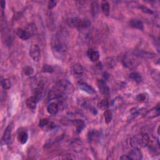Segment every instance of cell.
I'll list each match as a JSON object with an SVG mask.
<instances>
[{
	"label": "cell",
	"mask_w": 160,
	"mask_h": 160,
	"mask_svg": "<svg viewBox=\"0 0 160 160\" xmlns=\"http://www.w3.org/2000/svg\"><path fill=\"white\" fill-rule=\"evenodd\" d=\"M12 128H13V125L12 124L9 125L7 128L5 129L4 133H3V136L2 138V139L3 141V142L6 144L8 145L11 139V132H12Z\"/></svg>",
	"instance_id": "8992f818"
},
{
	"label": "cell",
	"mask_w": 160,
	"mask_h": 160,
	"mask_svg": "<svg viewBox=\"0 0 160 160\" xmlns=\"http://www.w3.org/2000/svg\"><path fill=\"white\" fill-rule=\"evenodd\" d=\"M128 155L131 159L139 160L143 158V153L139 148H134L131 151H130L128 153Z\"/></svg>",
	"instance_id": "ba28073f"
},
{
	"label": "cell",
	"mask_w": 160,
	"mask_h": 160,
	"mask_svg": "<svg viewBox=\"0 0 160 160\" xmlns=\"http://www.w3.org/2000/svg\"><path fill=\"white\" fill-rule=\"evenodd\" d=\"M103 77L105 78L104 80H108L109 78V77H110V74H108L107 72H104L103 73Z\"/></svg>",
	"instance_id": "d590c367"
},
{
	"label": "cell",
	"mask_w": 160,
	"mask_h": 160,
	"mask_svg": "<svg viewBox=\"0 0 160 160\" xmlns=\"http://www.w3.org/2000/svg\"><path fill=\"white\" fill-rule=\"evenodd\" d=\"M18 140L22 145L26 144L28 139V134L26 131H21L18 134Z\"/></svg>",
	"instance_id": "5bb4252c"
},
{
	"label": "cell",
	"mask_w": 160,
	"mask_h": 160,
	"mask_svg": "<svg viewBox=\"0 0 160 160\" xmlns=\"http://www.w3.org/2000/svg\"><path fill=\"white\" fill-rule=\"evenodd\" d=\"M121 159H124V160H130L131 158L128 155H123L122 156L120 157Z\"/></svg>",
	"instance_id": "e575fe53"
},
{
	"label": "cell",
	"mask_w": 160,
	"mask_h": 160,
	"mask_svg": "<svg viewBox=\"0 0 160 160\" xmlns=\"http://www.w3.org/2000/svg\"><path fill=\"white\" fill-rule=\"evenodd\" d=\"M29 56L35 61L38 62L41 58V50L38 44H32L29 48Z\"/></svg>",
	"instance_id": "5b68a950"
},
{
	"label": "cell",
	"mask_w": 160,
	"mask_h": 160,
	"mask_svg": "<svg viewBox=\"0 0 160 160\" xmlns=\"http://www.w3.org/2000/svg\"><path fill=\"white\" fill-rule=\"evenodd\" d=\"M123 63L125 66L128 68H136L140 63L139 56L132 53H127L123 58Z\"/></svg>",
	"instance_id": "277c9868"
},
{
	"label": "cell",
	"mask_w": 160,
	"mask_h": 160,
	"mask_svg": "<svg viewBox=\"0 0 160 160\" xmlns=\"http://www.w3.org/2000/svg\"><path fill=\"white\" fill-rule=\"evenodd\" d=\"M139 8L142 10L143 13H146V14H150V15H152L153 14V11L150 9L149 8L147 7V6H144V5H140L139 6Z\"/></svg>",
	"instance_id": "f1b7e54d"
},
{
	"label": "cell",
	"mask_w": 160,
	"mask_h": 160,
	"mask_svg": "<svg viewBox=\"0 0 160 160\" xmlns=\"http://www.w3.org/2000/svg\"><path fill=\"white\" fill-rule=\"evenodd\" d=\"M78 86L81 90L85 91L88 94H94L96 93V91L94 89V88L92 86H91L90 85H89L88 84H87L86 83L79 82L78 84Z\"/></svg>",
	"instance_id": "52a82bcc"
},
{
	"label": "cell",
	"mask_w": 160,
	"mask_h": 160,
	"mask_svg": "<svg viewBox=\"0 0 160 160\" xmlns=\"http://www.w3.org/2000/svg\"><path fill=\"white\" fill-rule=\"evenodd\" d=\"M99 4L96 2V1H94L91 3V15L93 17H96L99 13Z\"/></svg>",
	"instance_id": "44dd1931"
},
{
	"label": "cell",
	"mask_w": 160,
	"mask_h": 160,
	"mask_svg": "<svg viewBox=\"0 0 160 160\" xmlns=\"http://www.w3.org/2000/svg\"><path fill=\"white\" fill-rule=\"evenodd\" d=\"M99 135L98 132L97 131L93 130L89 131L88 134V138L89 142H92V141L94 140L95 139H97L98 136Z\"/></svg>",
	"instance_id": "d4e9b609"
},
{
	"label": "cell",
	"mask_w": 160,
	"mask_h": 160,
	"mask_svg": "<svg viewBox=\"0 0 160 160\" xmlns=\"http://www.w3.org/2000/svg\"><path fill=\"white\" fill-rule=\"evenodd\" d=\"M67 24L69 27L73 28L84 29L90 27L91 22L88 18L82 19L78 17H74L69 18L67 20Z\"/></svg>",
	"instance_id": "6da1fadb"
},
{
	"label": "cell",
	"mask_w": 160,
	"mask_h": 160,
	"mask_svg": "<svg viewBox=\"0 0 160 160\" xmlns=\"http://www.w3.org/2000/svg\"><path fill=\"white\" fill-rule=\"evenodd\" d=\"M43 90L42 88L39 86L38 88H36L33 91V97L35 98V99L36 100L37 102H39L42 97H43Z\"/></svg>",
	"instance_id": "ffe728a7"
},
{
	"label": "cell",
	"mask_w": 160,
	"mask_h": 160,
	"mask_svg": "<svg viewBox=\"0 0 160 160\" xmlns=\"http://www.w3.org/2000/svg\"><path fill=\"white\" fill-rule=\"evenodd\" d=\"M42 72L43 73H52L54 72V69L52 66L47 65V64H44L42 68Z\"/></svg>",
	"instance_id": "83f0119b"
},
{
	"label": "cell",
	"mask_w": 160,
	"mask_h": 160,
	"mask_svg": "<svg viewBox=\"0 0 160 160\" xmlns=\"http://www.w3.org/2000/svg\"><path fill=\"white\" fill-rule=\"evenodd\" d=\"M87 56L92 62H97L100 59V53L98 51L89 48L87 51Z\"/></svg>",
	"instance_id": "30bf717a"
},
{
	"label": "cell",
	"mask_w": 160,
	"mask_h": 160,
	"mask_svg": "<svg viewBox=\"0 0 160 160\" xmlns=\"http://www.w3.org/2000/svg\"><path fill=\"white\" fill-rule=\"evenodd\" d=\"M101 8L103 14L105 16H108L110 13V6L109 2L108 1H106V0L102 1L101 3Z\"/></svg>",
	"instance_id": "2e32d148"
},
{
	"label": "cell",
	"mask_w": 160,
	"mask_h": 160,
	"mask_svg": "<svg viewBox=\"0 0 160 160\" xmlns=\"http://www.w3.org/2000/svg\"><path fill=\"white\" fill-rule=\"evenodd\" d=\"M130 78L136 81L137 83H139L143 81L142 76H141L140 74H139L137 72H133L130 74Z\"/></svg>",
	"instance_id": "cb8c5ba5"
},
{
	"label": "cell",
	"mask_w": 160,
	"mask_h": 160,
	"mask_svg": "<svg viewBox=\"0 0 160 160\" xmlns=\"http://www.w3.org/2000/svg\"><path fill=\"white\" fill-rule=\"evenodd\" d=\"M108 106H109V101L107 99H103V100H101L98 104L99 108H102V109L106 108L108 107Z\"/></svg>",
	"instance_id": "4dcf8cb0"
},
{
	"label": "cell",
	"mask_w": 160,
	"mask_h": 160,
	"mask_svg": "<svg viewBox=\"0 0 160 160\" xmlns=\"http://www.w3.org/2000/svg\"><path fill=\"white\" fill-rule=\"evenodd\" d=\"M6 6V2L5 1H3V0H2V1H1V8L2 9H4V7Z\"/></svg>",
	"instance_id": "8d00e7d4"
},
{
	"label": "cell",
	"mask_w": 160,
	"mask_h": 160,
	"mask_svg": "<svg viewBox=\"0 0 160 160\" xmlns=\"http://www.w3.org/2000/svg\"><path fill=\"white\" fill-rule=\"evenodd\" d=\"M1 86L4 89H9L11 87V83L8 79H3L1 80Z\"/></svg>",
	"instance_id": "4316f807"
},
{
	"label": "cell",
	"mask_w": 160,
	"mask_h": 160,
	"mask_svg": "<svg viewBox=\"0 0 160 160\" xmlns=\"http://www.w3.org/2000/svg\"><path fill=\"white\" fill-rule=\"evenodd\" d=\"M37 103L38 102L36 101V100L35 99L33 96L28 98L26 100V104L27 107L29 109V110H35L36 108Z\"/></svg>",
	"instance_id": "e0dca14e"
},
{
	"label": "cell",
	"mask_w": 160,
	"mask_h": 160,
	"mask_svg": "<svg viewBox=\"0 0 160 160\" xmlns=\"http://www.w3.org/2000/svg\"><path fill=\"white\" fill-rule=\"evenodd\" d=\"M97 85L100 91L104 95H108L110 93V89L107 86L106 83L104 80H98L97 81Z\"/></svg>",
	"instance_id": "9c48e42d"
},
{
	"label": "cell",
	"mask_w": 160,
	"mask_h": 160,
	"mask_svg": "<svg viewBox=\"0 0 160 160\" xmlns=\"http://www.w3.org/2000/svg\"><path fill=\"white\" fill-rule=\"evenodd\" d=\"M73 72L74 74L80 75L84 72V68L80 64H76L73 67Z\"/></svg>",
	"instance_id": "7402d4cb"
},
{
	"label": "cell",
	"mask_w": 160,
	"mask_h": 160,
	"mask_svg": "<svg viewBox=\"0 0 160 160\" xmlns=\"http://www.w3.org/2000/svg\"><path fill=\"white\" fill-rule=\"evenodd\" d=\"M49 121L47 118H42L39 121V126L41 128H45L46 126L49 123Z\"/></svg>",
	"instance_id": "f546056e"
},
{
	"label": "cell",
	"mask_w": 160,
	"mask_h": 160,
	"mask_svg": "<svg viewBox=\"0 0 160 160\" xmlns=\"http://www.w3.org/2000/svg\"><path fill=\"white\" fill-rule=\"evenodd\" d=\"M16 35L20 39L23 40H27L29 38L27 31H25L24 29H22L21 28H18L16 29Z\"/></svg>",
	"instance_id": "d6986e66"
},
{
	"label": "cell",
	"mask_w": 160,
	"mask_h": 160,
	"mask_svg": "<svg viewBox=\"0 0 160 160\" xmlns=\"http://www.w3.org/2000/svg\"><path fill=\"white\" fill-rule=\"evenodd\" d=\"M159 106L158 105L156 107L153 108L152 110L149 111L146 113V116L148 118H153L156 116H158L159 115Z\"/></svg>",
	"instance_id": "ac0fdd59"
},
{
	"label": "cell",
	"mask_w": 160,
	"mask_h": 160,
	"mask_svg": "<svg viewBox=\"0 0 160 160\" xmlns=\"http://www.w3.org/2000/svg\"><path fill=\"white\" fill-rule=\"evenodd\" d=\"M150 143V138L146 133L140 134V135L134 136L130 139L131 146L133 148H139L140 147L148 146Z\"/></svg>",
	"instance_id": "7a4b0ae2"
},
{
	"label": "cell",
	"mask_w": 160,
	"mask_h": 160,
	"mask_svg": "<svg viewBox=\"0 0 160 160\" xmlns=\"http://www.w3.org/2000/svg\"><path fill=\"white\" fill-rule=\"evenodd\" d=\"M60 106L58 103H56V102H52L47 107V111L50 114L55 115L58 112Z\"/></svg>",
	"instance_id": "8fae6325"
},
{
	"label": "cell",
	"mask_w": 160,
	"mask_h": 160,
	"mask_svg": "<svg viewBox=\"0 0 160 160\" xmlns=\"http://www.w3.org/2000/svg\"><path fill=\"white\" fill-rule=\"evenodd\" d=\"M63 159H74L75 157L73 156V155L72 154V153H66L65 155H63Z\"/></svg>",
	"instance_id": "836d02e7"
},
{
	"label": "cell",
	"mask_w": 160,
	"mask_h": 160,
	"mask_svg": "<svg viewBox=\"0 0 160 160\" xmlns=\"http://www.w3.org/2000/svg\"><path fill=\"white\" fill-rule=\"evenodd\" d=\"M104 118H105V121L106 124H109L111 123V121L113 119V113L111 112V110H106L105 111L104 113Z\"/></svg>",
	"instance_id": "603a6c76"
},
{
	"label": "cell",
	"mask_w": 160,
	"mask_h": 160,
	"mask_svg": "<svg viewBox=\"0 0 160 160\" xmlns=\"http://www.w3.org/2000/svg\"><path fill=\"white\" fill-rule=\"evenodd\" d=\"M73 123L76 127V132L78 133H80L82 130L85 128V123L84 121L81 119H75L73 121Z\"/></svg>",
	"instance_id": "9a60e30c"
},
{
	"label": "cell",
	"mask_w": 160,
	"mask_h": 160,
	"mask_svg": "<svg viewBox=\"0 0 160 160\" xmlns=\"http://www.w3.org/2000/svg\"><path fill=\"white\" fill-rule=\"evenodd\" d=\"M56 5V2L55 1H49L48 3V8L49 10H52L55 8Z\"/></svg>",
	"instance_id": "1f68e13d"
},
{
	"label": "cell",
	"mask_w": 160,
	"mask_h": 160,
	"mask_svg": "<svg viewBox=\"0 0 160 160\" xmlns=\"http://www.w3.org/2000/svg\"><path fill=\"white\" fill-rule=\"evenodd\" d=\"M52 48L54 52L57 53H64L66 50V44L65 43V40L60 36H55L52 40Z\"/></svg>",
	"instance_id": "3957f363"
},
{
	"label": "cell",
	"mask_w": 160,
	"mask_h": 160,
	"mask_svg": "<svg viewBox=\"0 0 160 160\" xmlns=\"http://www.w3.org/2000/svg\"><path fill=\"white\" fill-rule=\"evenodd\" d=\"M23 72L26 76H30L34 73V69L30 66H26L23 68Z\"/></svg>",
	"instance_id": "484cf974"
},
{
	"label": "cell",
	"mask_w": 160,
	"mask_h": 160,
	"mask_svg": "<svg viewBox=\"0 0 160 160\" xmlns=\"http://www.w3.org/2000/svg\"><path fill=\"white\" fill-rule=\"evenodd\" d=\"M24 29L27 31V33L29 38L35 35L38 31V28L36 26V24L34 23H30L28 24L27 27Z\"/></svg>",
	"instance_id": "7c38bea8"
},
{
	"label": "cell",
	"mask_w": 160,
	"mask_h": 160,
	"mask_svg": "<svg viewBox=\"0 0 160 160\" xmlns=\"http://www.w3.org/2000/svg\"><path fill=\"white\" fill-rule=\"evenodd\" d=\"M129 24L130 26L133 28H136L139 30H143L144 28L143 22L139 20H136V19L131 20L129 22Z\"/></svg>",
	"instance_id": "4fadbf2b"
},
{
	"label": "cell",
	"mask_w": 160,
	"mask_h": 160,
	"mask_svg": "<svg viewBox=\"0 0 160 160\" xmlns=\"http://www.w3.org/2000/svg\"><path fill=\"white\" fill-rule=\"evenodd\" d=\"M136 99L139 101H144L146 100V94H139L136 97Z\"/></svg>",
	"instance_id": "d6a6232c"
}]
</instances>
